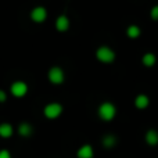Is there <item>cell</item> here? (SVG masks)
<instances>
[{
  "label": "cell",
  "mask_w": 158,
  "mask_h": 158,
  "mask_svg": "<svg viewBox=\"0 0 158 158\" xmlns=\"http://www.w3.org/2000/svg\"><path fill=\"white\" fill-rule=\"evenodd\" d=\"M117 114V108L111 103H103L98 107V117L103 121H111Z\"/></svg>",
  "instance_id": "6da1fadb"
},
{
  "label": "cell",
  "mask_w": 158,
  "mask_h": 158,
  "mask_svg": "<svg viewBox=\"0 0 158 158\" xmlns=\"http://www.w3.org/2000/svg\"><path fill=\"white\" fill-rule=\"evenodd\" d=\"M96 57H97L101 63L108 64V63H112V61H114L115 53L112 52L108 46H101V47H98V50L96 52Z\"/></svg>",
  "instance_id": "7a4b0ae2"
},
{
  "label": "cell",
  "mask_w": 158,
  "mask_h": 158,
  "mask_svg": "<svg viewBox=\"0 0 158 158\" xmlns=\"http://www.w3.org/2000/svg\"><path fill=\"white\" fill-rule=\"evenodd\" d=\"M43 112H44V117L46 118H49V119H56V118H58L61 115V112H63V106L58 103H50L44 107Z\"/></svg>",
  "instance_id": "3957f363"
},
{
  "label": "cell",
  "mask_w": 158,
  "mask_h": 158,
  "mask_svg": "<svg viewBox=\"0 0 158 158\" xmlns=\"http://www.w3.org/2000/svg\"><path fill=\"white\" fill-rule=\"evenodd\" d=\"M10 90H11V94H13L14 97H24V96L28 93V85L25 83V82L17 81L11 85Z\"/></svg>",
  "instance_id": "277c9868"
},
{
  "label": "cell",
  "mask_w": 158,
  "mask_h": 158,
  "mask_svg": "<svg viewBox=\"0 0 158 158\" xmlns=\"http://www.w3.org/2000/svg\"><path fill=\"white\" fill-rule=\"evenodd\" d=\"M64 71L60 68V67H53L52 69L49 71V79L52 83L54 85H60L64 82Z\"/></svg>",
  "instance_id": "5b68a950"
},
{
  "label": "cell",
  "mask_w": 158,
  "mask_h": 158,
  "mask_svg": "<svg viewBox=\"0 0 158 158\" xmlns=\"http://www.w3.org/2000/svg\"><path fill=\"white\" fill-rule=\"evenodd\" d=\"M31 18H32V21L40 24V22H43L44 19L47 18V10L44 7H42V6L35 7L32 11H31Z\"/></svg>",
  "instance_id": "8992f818"
},
{
  "label": "cell",
  "mask_w": 158,
  "mask_h": 158,
  "mask_svg": "<svg viewBox=\"0 0 158 158\" xmlns=\"http://www.w3.org/2000/svg\"><path fill=\"white\" fill-rule=\"evenodd\" d=\"M56 28H57V31H60V32H65L67 29L69 28V19L67 15H60L57 18V21H56Z\"/></svg>",
  "instance_id": "52a82bcc"
},
{
  "label": "cell",
  "mask_w": 158,
  "mask_h": 158,
  "mask_svg": "<svg viewBox=\"0 0 158 158\" xmlns=\"http://www.w3.org/2000/svg\"><path fill=\"white\" fill-rule=\"evenodd\" d=\"M93 148L90 147L89 144H85V146H82L81 148L78 150V158H92L93 157Z\"/></svg>",
  "instance_id": "ba28073f"
},
{
  "label": "cell",
  "mask_w": 158,
  "mask_h": 158,
  "mask_svg": "<svg viewBox=\"0 0 158 158\" xmlns=\"http://www.w3.org/2000/svg\"><path fill=\"white\" fill-rule=\"evenodd\" d=\"M148 104H150V100H148V97L146 94H139L136 98H135V106L140 110L146 108Z\"/></svg>",
  "instance_id": "9c48e42d"
},
{
  "label": "cell",
  "mask_w": 158,
  "mask_h": 158,
  "mask_svg": "<svg viewBox=\"0 0 158 158\" xmlns=\"http://www.w3.org/2000/svg\"><path fill=\"white\" fill-rule=\"evenodd\" d=\"M32 126L29 125L28 122H24V123H21V125L18 126V132H19V135L21 136H24V137H28V136H31L32 135Z\"/></svg>",
  "instance_id": "30bf717a"
},
{
  "label": "cell",
  "mask_w": 158,
  "mask_h": 158,
  "mask_svg": "<svg viewBox=\"0 0 158 158\" xmlns=\"http://www.w3.org/2000/svg\"><path fill=\"white\" fill-rule=\"evenodd\" d=\"M13 135V126L10 123H2L0 125V136L2 137H10Z\"/></svg>",
  "instance_id": "8fae6325"
},
{
  "label": "cell",
  "mask_w": 158,
  "mask_h": 158,
  "mask_svg": "<svg viewBox=\"0 0 158 158\" xmlns=\"http://www.w3.org/2000/svg\"><path fill=\"white\" fill-rule=\"evenodd\" d=\"M146 142L151 146H156L158 143V133L156 131H148L146 133Z\"/></svg>",
  "instance_id": "7c38bea8"
},
{
  "label": "cell",
  "mask_w": 158,
  "mask_h": 158,
  "mask_svg": "<svg viewBox=\"0 0 158 158\" xmlns=\"http://www.w3.org/2000/svg\"><path fill=\"white\" fill-rule=\"evenodd\" d=\"M143 64H144L146 67H153L154 64H156V56H154L153 53L144 54V57H143Z\"/></svg>",
  "instance_id": "4fadbf2b"
},
{
  "label": "cell",
  "mask_w": 158,
  "mask_h": 158,
  "mask_svg": "<svg viewBox=\"0 0 158 158\" xmlns=\"http://www.w3.org/2000/svg\"><path fill=\"white\" fill-rule=\"evenodd\" d=\"M126 35L129 38H137L140 35V28L137 25H131V27L126 29Z\"/></svg>",
  "instance_id": "5bb4252c"
},
{
  "label": "cell",
  "mask_w": 158,
  "mask_h": 158,
  "mask_svg": "<svg viewBox=\"0 0 158 158\" xmlns=\"http://www.w3.org/2000/svg\"><path fill=\"white\" fill-rule=\"evenodd\" d=\"M117 143V139H115V136H111V135H108V136H104L103 137V144L106 146V147H112V146Z\"/></svg>",
  "instance_id": "9a60e30c"
},
{
  "label": "cell",
  "mask_w": 158,
  "mask_h": 158,
  "mask_svg": "<svg viewBox=\"0 0 158 158\" xmlns=\"http://www.w3.org/2000/svg\"><path fill=\"white\" fill-rule=\"evenodd\" d=\"M151 18L158 19V6H154L153 10H151Z\"/></svg>",
  "instance_id": "2e32d148"
},
{
  "label": "cell",
  "mask_w": 158,
  "mask_h": 158,
  "mask_svg": "<svg viewBox=\"0 0 158 158\" xmlns=\"http://www.w3.org/2000/svg\"><path fill=\"white\" fill-rule=\"evenodd\" d=\"M0 158H11V154L7 150H2L0 151Z\"/></svg>",
  "instance_id": "e0dca14e"
},
{
  "label": "cell",
  "mask_w": 158,
  "mask_h": 158,
  "mask_svg": "<svg viewBox=\"0 0 158 158\" xmlns=\"http://www.w3.org/2000/svg\"><path fill=\"white\" fill-rule=\"evenodd\" d=\"M6 98H7V94H6V92H4V90H0V103L6 101Z\"/></svg>",
  "instance_id": "ac0fdd59"
}]
</instances>
